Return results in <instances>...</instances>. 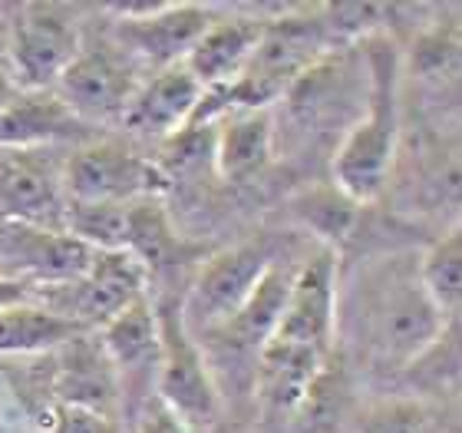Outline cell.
Wrapping results in <instances>:
<instances>
[{
  "mask_svg": "<svg viewBox=\"0 0 462 433\" xmlns=\"http://www.w3.org/2000/svg\"><path fill=\"white\" fill-rule=\"evenodd\" d=\"M202 97L205 89L182 63L155 70L152 80L133 89L123 109V123L145 139H169L192 123Z\"/></svg>",
  "mask_w": 462,
  "mask_h": 433,
  "instance_id": "obj_13",
  "label": "cell"
},
{
  "mask_svg": "<svg viewBox=\"0 0 462 433\" xmlns=\"http://www.w3.org/2000/svg\"><path fill=\"white\" fill-rule=\"evenodd\" d=\"M79 53L73 10L60 4H27L10 24V67L20 89H47Z\"/></svg>",
  "mask_w": 462,
  "mask_h": 433,
  "instance_id": "obj_4",
  "label": "cell"
},
{
  "mask_svg": "<svg viewBox=\"0 0 462 433\" xmlns=\"http://www.w3.org/2000/svg\"><path fill=\"white\" fill-rule=\"evenodd\" d=\"M145 268L129 251H97L89 268L69 285H53L50 291V311L63 318L87 325H106L123 308L145 295Z\"/></svg>",
  "mask_w": 462,
  "mask_h": 433,
  "instance_id": "obj_7",
  "label": "cell"
},
{
  "mask_svg": "<svg viewBox=\"0 0 462 433\" xmlns=\"http://www.w3.org/2000/svg\"><path fill=\"white\" fill-rule=\"evenodd\" d=\"M99 344L106 351L116 377L125 381L123 391L133 394L139 384L155 381V367H159V321H155V308L145 301V295L103 325Z\"/></svg>",
  "mask_w": 462,
  "mask_h": 433,
  "instance_id": "obj_16",
  "label": "cell"
},
{
  "mask_svg": "<svg viewBox=\"0 0 462 433\" xmlns=\"http://www.w3.org/2000/svg\"><path fill=\"white\" fill-rule=\"evenodd\" d=\"M10 63V24L0 17V73H7Z\"/></svg>",
  "mask_w": 462,
  "mask_h": 433,
  "instance_id": "obj_31",
  "label": "cell"
},
{
  "mask_svg": "<svg viewBox=\"0 0 462 433\" xmlns=\"http://www.w3.org/2000/svg\"><path fill=\"white\" fill-rule=\"evenodd\" d=\"M129 202H69L63 229L93 251H123Z\"/></svg>",
  "mask_w": 462,
  "mask_h": 433,
  "instance_id": "obj_26",
  "label": "cell"
},
{
  "mask_svg": "<svg viewBox=\"0 0 462 433\" xmlns=\"http://www.w3.org/2000/svg\"><path fill=\"white\" fill-rule=\"evenodd\" d=\"M420 281V255L366 261L346 291H337V331L383 364L410 367L446 327Z\"/></svg>",
  "mask_w": 462,
  "mask_h": 433,
  "instance_id": "obj_1",
  "label": "cell"
},
{
  "mask_svg": "<svg viewBox=\"0 0 462 433\" xmlns=\"http://www.w3.org/2000/svg\"><path fill=\"white\" fill-rule=\"evenodd\" d=\"M30 301H33V288L27 281L14 278V275H0V315L20 308V305H30Z\"/></svg>",
  "mask_w": 462,
  "mask_h": 433,
  "instance_id": "obj_29",
  "label": "cell"
},
{
  "mask_svg": "<svg viewBox=\"0 0 462 433\" xmlns=\"http://www.w3.org/2000/svg\"><path fill=\"white\" fill-rule=\"evenodd\" d=\"M294 271H288L281 261H271L268 271L261 275V281L251 288V295L245 298L235 315L225 321L218 331H212L215 337H222L225 344L235 351V354H254L271 341L274 327L281 321V311H284V301H288V288Z\"/></svg>",
  "mask_w": 462,
  "mask_h": 433,
  "instance_id": "obj_20",
  "label": "cell"
},
{
  "mask_svg": "<svg viewBox=\"0 0 462 433\" xmlns=\"http://www.w3.org/2000/svg\"><path fill=\"white\" fill-rule=\"evenodd\" d=\"M328 361L330 354L324 351L271 337L258 351V367H254V391H258L261 404L274 414H298L300 404L308 400L310 387L324 374Z\"/></svg>",
  "mask_w": 462,
  "mask_h": 433,
  "instance_id": "obj_14",
  "label": "cell"
},
{
  "mask_svg": "<svg viewBox=\"0 0 462 433\" xmlns=\"http://www.w3.org/2000/svg\"><path fill=\"white\" fill-rule=\"evenodd\" d=\"M261 30H264V24L248 17H231L222 20V24H208V30L195 40V47L182 60V67L199 80L202 89L231 87L241 77V70L251 60L254 47H258Z\"/></svg>",
  "mask_w": 462,
  "mask_h": 433,
  "instance_id": "obj_18",
  "label": "cell"
},
{
  "mask_svg": "<svg viewBox=\"0 0 462 433\" xmlns=\"http://www.w3.org/2000/svg\"><path fill=\"white\" fill-rule=\"evenodd\" d=\"M83 334L77 321L63 318L43 305H20L0 315V357H37L50 354Z\"/></svg>",
  "mask_w": 462,
  "mask_h": 433,
  "instance_id": "obj_21",
  "label": "cell"
},
{
  "mask_svg": "<svg viewBox=\"0 0 462 433\" xmlns=\"http://www.w3.org/2000/svg\"><path fill=\"white\" fill-rule=\"evenodd\" d=\"M337 251L320 249L318 255H310L294 271L288 301H284L281 321L271 337L330 354L334 351V337H337Z\"/></svg>",
  "mask_w": 462,
  "mask_h": 433,
  "instance_id": "obj_8",
  "label": "cell"
},
{
  "mask_svg": "<svg viewBox=\"0 0 462 433\" xmlns=\"http://www.w3.org/2000/svg\"><path fill=\"white\" fill-rule=\"evenodd\" d=\"M420 281L436 311L446 321L459 318L462 301V235L459 229L446 231L420 255Z\"/></svg>",
  "mask_w": 462,
  "mask_h": 433,
  "instance_id": "obj_23",
  "label": "cell"
},
{
  "mask_svg": "<svg viewBox=\"0 0 462 433\" xmlns=\"http://www.w3.org/2000/svg\"><path fill=\"white\" fill-rule=\"evenodd\" d=\"M366 113L350 123L334 153V185L356 205L374 202L386 189L400 133V53L390 37L364 43Z\"/></svg>",
  "mask_w": 462,
  "mask_h": 433,
  "instance_id": "obj_2",
  "label": "cell"
},
{
  "mask_svg": "<svg viewBox=\"0 0 462 433\" xmlns=\"http://www.w3.org/2000/svg\"><path fill=\"white\" fill-rule=\"evenodd\" d=\"M360 433H446L443 407L430 397H383L360 414Z\"/></svg>",
  "mask_w": 462,
  "mask_h": 433,
  "instance_id": "obj_24",
  "label": "cell"
},
{
  "mask_svg": "<svg viewBox=\"0 0 462 433\" xmlns=\"http://www.w3.org/2000/svg\"><path fill=\"white\" fill-rule=\"evenodd\" d=\"M77 116L67 103L50 89H20L14 103L0 113V153L20 149L27 153L33 146H47L57 139H73L83 133Z\"/></svg>",
  "mask_w": 462,
  "mask_h": 433,
  "instance_id": "obj_19",
  "label": "cell"
},
{
  "mask_svg": "<svg viewBox=\"0 0 462 433\" xmlns=\"http://www.w3.org/2000/svg\"><path fill=\"white\" fill-rule=\"evenodd\" d=\"M53 394L60 407H79V410L116 420L123 391L99 341L77 334L53 351Z\"/></svg>",
  "mask_w": 462,
  "mask_h": 433,
  "instance_id": "obj_11",
  "label": "cell"
},
{
  "mask_svg": "<svg viewBox=\"0 0 462 433\" xmlns=\"http://www.w3.org/2000/svg\"><path fill=\"white\" fill-rule=\"evenodd\" d=\"M135 433H189V424L175 410H169L159 397H149L143 410H139Z\"/></svg>",
  "mask_w": 462,
  "mask_h": 433,
  "instance_id": "obj_27",
  "label": "cell"
},
{
  "mask_svg": "<svg viewBox=\"0 0 462 433\" xmlns=\"http://www.w3.org/2000/svg\"><path fill=\"white\" fill-rule=\"evenodd\" d=\"M50 433H119V427L109 417L89 414L79 407H60L57 424L50 427Z\"/></svg>",
  "mask_w": 462,
  "mask_h": 433,
  "instance_id": "obj_28",
  "label": "cell"
},
{
  "mask_svg": "<svg viewBox=\"0 0 462 433\" xmlns=\"http://www.w3.org/2000/svg\"><path fill=\"white\" fill-rule=\"evenodd\" d=\"M159 321V367H155V397L185 424H208L218 414V391L208 374L202 347L185 327L182 308L165 301L155 308Z\"/></svg>",
  "mask_w": 462,
  "mask_h": 433,
  "instance_id": "obj_3",
  "label": "cell"
},
{
  "mask_svg": "<svg viewBox=\"0 0 462 433\" xmlns=\"http://www.w3.org/2000/svg\"><path fill=\"white\" fill-rule=\"evenodd\" d=\"M294 212H298V219L304 221L308 229H314L320 239H324V249L337 251V245L350 235V229H354L360 205L330 183V185H320V189H308V193L294 202Z\"/></svg>",
  "mask_w": 462,
  "mask_h": 433,
  "instance_id": "obj_25",
  "label": "cell"
},
{
  "mask_svg": "<svg viewBox=\"0 0 462 433\" xmlns=\"http://www.w3.org/2000/svg\"><path fill=\"white\" fill-rule=\"evenodd\" d=\"M271 251L264 241H245L235 249H225L205 261L192 291L182 305V318L189 331L212 334L235 311L245 305L251 288L271 265Z\"/></svg>",
  "mask_w": 462,
  "mask_h": 433,
  "instance_id": "obj_5",
  "label": "cell"
},
{
  "mask_svg": "<svg viewBox=\"0 0 462 433\" xmlns=\"http://www.w3.org/2000/svg\"><path fill=\"white\" fill-rule=\"evenodd\" d=\"M182 239H179V231H175L159 195H143V199H133L125 205L123 251H129L143 268L172 265L182 255Z\"/></svg>",
  "mask_w": 462,
  "mask_h": 433,
  "instance_id": "obj_22",
  "label": "cell"
},
{
  "mask_svg": "<svg viewBox=\"0 0 462 433\" xmlns=\"http://www.w3.org/2000/svg\"><path fill=\"white\" fill-rule=\"evenodd\" d=\"M159 183V165L109 139L77 146L63 169L69 202H133L143 195H155Z\"/></svg>",
  "mask_w": 462,
  "mask_h": 433,
  "instance_id": "obj_6",
  "label": "cell"
},
{
  "mask_svg": "<svg viewBox=\"0 0 462 433\" xmlns=\"http://www.w3.org/2000/svg\"><path fill=\"white\" fill-rule=\"evenodd\" d=\"M60 99L77 116L79 123H99L123 116L125 103L133 97V73L123 67L109 50H79L69 67L57 80Z\"/></svg>",
  "mask_w": 462,
  "mask_h": 433,
  "instance_id": "obj_12",
  "label": "cell"
},
{
  "mask_svg": "<svg viewBox=\"0 0 462 433\" xmlns=\"http://www.w3.org/2000/svg\"><path fill=\"white\" fill-rule=\"evenodd\" d=\"M208 10L195 4H159V7L123 10L116 24L119 43L129 53L143 57L155 70L175 67L189 57L195 40L208 30Z\"/></svg>",
  "mask_w": 462,
  "mask_h": 433,
  "instance_id": "obj_10",
  "label": "cell"
},
{
  "mask_svg": "<svg viewBox=\"0 0 462 433\" xmlns=\"http://www.w3.org/2000/svg\"><path fill=\"white\" fill-rule=\"evenodd\" d=\"M17 93H20V87L14 83V77H10V73H0V113L14 103V97H17Z\"/></svg>",
  "mask_w": 462,
  "mask_h": 433,
  "instance_id": "obj_30",
  "label": "cell"
},
{
  "mask_svg": "<svg viewBox=\"0 0 462 433\" xmlns=\"http://www.w3.org/2000/svg\"><path fill=\"white\" fill-rule=\"evenodd\" d=\"M97 251L63 229H37L23 221L0 225V265L17 271L14 278L40 281L43 288L69 285L89 268Z\"/></svg>",
  "mask_w": 462,
  "mask_h": 433,
  "instance_id": "obj_9",
  "label": "cell"
},
{
  "mask_svg": "<svg viewBox=\"0 0 462 433\" xmlns=\"http://www.w3.org/2000/svg\"><path fill=\"white\" fill-rule=\"evenodd\" d=\"M0 215L37 229H63L67 205L60 199L57 175L33 163L27 153L0 159ZM67 231V229H63Z\"/></svg>",
  "mask_w": 462,
  "mask_h": 433,
  "instance_id": "obj_15",
  "label": "cell"
},
{
  "mask_svg": "<svg viewBox=\"0 0 462 433\" xmlns=\"http://www.w3.org/2000/svg\"><path fill=\"white\" fill-rule=\"evenodd\" d=\"M278 129L271 109H231L215 123L212 163L228 183H245L251 175L264 173L274 159Z\"/></svg>",
  "mask_w": 462,
  "mask_h": 433,
  "instance_id": "obj_17",
  "label": "cell"
}]
</instances>
